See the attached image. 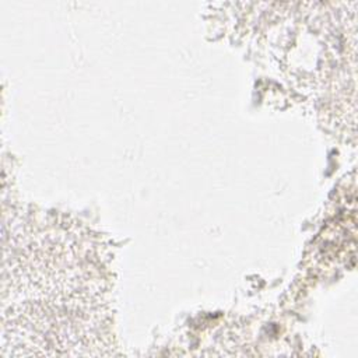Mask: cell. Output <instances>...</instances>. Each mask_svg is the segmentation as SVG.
Segmentation results:
<instances>
[{"label": "cell", "mask_w": 358, "mask_h": 358, "mask_svg": "<svg viewBox=\"0 0 358 358\" xmlns=\"http://www.w3.org/2000/svg\"><path fill=\"white\" fill-rule=\"evenodd\" d=\"M11 273V347L78 355L99 347L103 278L90 249L63 231L39 234Z\"/></svg>", "instance_id": "obj_1"}]
</instances>
